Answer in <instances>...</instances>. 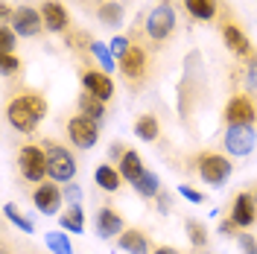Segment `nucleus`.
<instances>
[{"instance_id": "1", "label": "nucleus", "mask_w": 257, "mask_h": 254, "mask_svg": "<svg viewBox=\"0 0 257 254\" xmlns=\"http://www.w3.org/2000/svg\"><path fill=\"white\" fill-rule=\"evenodd\" d=\"M44 114H47V102L35 94L15 96V99L9 102V108H6V117H9V123H12L18 132H32Z\"/></svg>"}, {"instance_id": "2", "label": "nucleus", "mask_w": 257, "mask_h": 254, "mask_svg": "<svg viewBox=\"0 0 257 254\" xmlns=\"http://www.w3.org/2000/svg\"><path fill=\"white\" fill-rule=\"evenodd\" d=\"M47 173L53 181H70L73 175H76V161H73V155L67 152V149H62V146H50L47 149Z\"/></svg>"}, {"instance_id": "3", "label": "nucleus", "mask_w": 257, "mask_h": 254, "mask_svg": "<svg viewBox=\"0 0 257 254\" xmlns=\"http://www.w3.org/2000/svg\"><path fill=\"white\" fill-rule=\"evenodd\" d=\"M18 161H21L24 178H30V181H44V175H50L47 173V155L38 146H24Z\"/></svg>"}, {"instance_id": "4", "label": "nucleus", "mask_w": 257, "mask_h": 254, "mask_svg": "<svg viewBox=\"0 0 257 254\" xmlns=\"http://www.w3.org/2000/svg\"><path fill=\"white\" fill-rule=\"evenodd\" d=\"M257 146V135L251 126H228L225 132V149L231 155H251Z\"/></svg>"}, {"instance_id": "5", "label": "nucleus", "mask_w": 257, "mask_h": 254, "mask_svg": "<svg viewBox=\"0 0 257 254\" xmlns=\"http://www.w3.org/2000/svg\"><path fill=\"white\" fill-rule=\"evenodd\" d=\"M199 175L213 187H222L231 175V161L222 158V155H202L199 158Z\"/></svg>"}, {"instance_id": "6", "label": "nucleus", "mask_w": 257, "mask_h": 254, "mask_svg": "<svg viewBox=\"0 0 257 254\" xmlns=\"http://www.w3.org/2000/svg\"><path fill=\"white\" fill-rule=\"evenodd\" d=\"M173 27H176V15H173V9H170L167 3L155 6V9H152V15H149V21H146V32H149L155 41L167 38V35L173 32Z\"/></svg>"}, {"instance_id": "7", "label": "nucleus", "mask_w": 257, "mask_h": 254, "mask_svg": "<svg viewBox=\"0 0 257 254\" xmlns=\"http://www.w3.org/2000/svg\"><path fill=\"white\" fill-rule=\"evenodd\" d=\"M67 135H70V141L76 143L79 149H91V146H96V138H99L96 123L94 120H88V117H73V120L67 123Z\"/></svg>"}, {"instance_id": "8", "label": "nucleus", "mask_w": 257, "mask_h": 254, "mask_svg": "<svg viewBox=\"0 0 257 254\" xmlns=\"http://www.w3.org/2000/svg\"><path fill=\"white\" fill-rule=\"evenodd\" d=\"M12 24H15V32L21 35V38H32V35L41 32L44 18H41V12H35V9H30V6H18Z\"/></svg>"}, {"instance_id": "9", "label": "nucleus", "mask_w": 257, "mask_h": 254, "mask_svg": "<svg viewBox=\"0 0 257 254\" xmlns=\"http://www.w3.org/2000/svg\"><path fill=\"white\" fill-rule=\"evenodd\" d=\"M225 120H228V126H248V123L254 120V105H251V99L234 96V99L225 105Z\"/></svg>"}, {"instance_id": "10", "label": "nucleus", "mask_w": 257, "mask_h": 254, "mask_svg": "<svg viewBox=\"0 0 257 254\" xmlns=\"http://www.w3.org/2000/svg\"><path fill=\"white\" fill-rule=\"evenodd\" d=\"M32 199H35V207H38L44 216H56L59 207H62V190H59L56 184H41Z\"/></svg>"}, {"instance_id": "11", "label": "nucleus", "mask_w": 257, "mask_h": 254, "mask_svg": "<svg viewBox=\"0 0 257 254\" xmlns=\"http://www.w3.org/2000/svg\"><path fill=\"white\" fill-rule=\"evenodd\" d=\"M82 85H85V91H88V94H94L96 99H102V102L114 96V85H111V79H108L105 73L88 70V73L82 76Z\"/></svg>"}, {"instance_id": "12", "label": "nucleus", "mask_w": 257, "mask_h": 254, "mask_svg": "<svg viewBox=\"0 0 257 254\" xmlns=\"http://www.w3.org/2000/svg\"><path fill=\"white\" fill-rule=\"evenodd\" d=\"M254 196H248V193H240L237 196V202H234V210H231V219L240 225V228H248V225H254Z\"/></svg>"}, {"instance_id": "13", "label": "nucleus", "mask_w": 257, "mask_h": 254, "mask_svg": "<svg viewBox=\"0 0 257 254\" xmlns=\"http://www.w3.org/2000/svg\"><path fill=\"white\" fill-rule=\"evenodd\" d=\"M144 67H146V56L141 47H128V53L120 59V70L126 79H141L144 76Z\"/></svg>"}, {"instance_id": "14", "label": "nucleus", "mask_w": 257, "mask_h": 254, "mask_svg": "<svg viewBox=\"0 0 257 254\" xmlns=\"http://www.w3.org/2000/svg\"><path fill=\"white\" fill-rule=\"evenodd\" d=\"M96 234L102 239H111L114 234H123V219H120L114 210L102 207V210L96 213Z\"/></svg>"}, {"instance_id": "15", "label": "nucleus", "mask_w": 257, "mask_h": 254, "mask_svg": "<svg viewBox=\"0 0 257 254\" xmlns=\"http://www.w3.org/2000/svg\"><path fill=\"white\" fill-rule=\"evenodd\" d=\"M41 18H44V27H47L50 32H62L64 27H67V12H64V6H59V3H44V9H41Z\"/></svg>"}, {"instance_id": "16", "label": "nucleus", "mask_w": 257, "mask_h": 254, "mask_svg": "<svg viewBox=\"0 0 257 254\" xmlns=\"http://www.w3.org/2000/svg\"><path fill=\"white\" fill-rule=\"evenodd\" d=\"M144 173H146V170H144V161H141V155H138V152H126V155L120 158V175H123V178H128L132 184H135V181H138Z\"/></svg>"}, {"instance_id": "17", "label": "nucleus", "mask_w": 257, "mask_h": 254, "mask_svg": "<svg viewBox=\"0 0 257 254\" xmlns=\"http://www.w3.org/2000/svg\"><path fill=\"white\" fill-rule=\"evenodd\" d=\"M120 248L128 254H149V242L141 231H123L120 234Z\"/></svg>"}, {"instance_id": "18", "label": "nucleus", "mask_w": 257, "mask_h": 254, "mask_svg": "<svg viewBox=\"0 0 257 254\" xmlns=\"http://www.w3.org/2000/svg\"><path fill=\"white\" fill-rule=\"evenodd\" d=\"M59 222H62L64 231H73V234H82L85 231V213H82L79 205H70L64 210L62 216H59Z\"/></svg>"}, {"instance_id": "19", "label": "nucleus", "mask_w": 257, "mask_h": 254, "mask_svg": "<svg viewBox=\"0 0 257 254\" xmlns=\"http://www.w3.org/2000/svg\"><path fill=\"white\" fill-rule=\"evenodd\" d=\"M222 35H225V44L234 50L237 56H248V53H251V47H248V38H245L237 27H231V24H228V27L222 30Z\"/></svg>"}, {"instance_id": "20", "label": "nucleus", "mask_w": 257, "mask_h": 254, "mask_svg": "<svg viewBox=\"0 0 257 254\" xmlns=\"http://www.w3.org/2000/svg\"><path fill=\"white\" fill-rule=\"evenodd\" d=\"M94 181H96V184H99L105 193H114L117 187H120V173H117L114 167H108V164H102V167H96Z\"/></svg>"}, {"instance_id": "21", "label": "nucleus", "mask_w": 257, "mask_h": 254, "mask_svg": "<svg viewBox=\"0 0 257 254\" xmlns=\"http://www.w3.org/2000/svg\"><path fill=\"white\" fill-rule=\"evenodd\" d=\"M79 108H82V114L88 117V120H99L102 114H105V105H102V99H96L94 94H85L79 96Z\"/></svg>"}, {"instance_id": "22", "label": "nucleus", "mask_w": 257, "mask_h": 254, "mask_svg": "<svg viewBox=\"0 0 257 254\" xmlns=\"http://www.w3.org/2000/svg\"><path fill=\"white\" fill-rule=\"evenodd\" d=\"M184 6H187V12L193 18H199V21H210L213 12H216V3L213 0H184Z\"/></svg>"}, {"instance_id": "23", "label": "nucleus", "mask_w": 257, "mask_h": 254, "mask_svg": "<svg viewBox=\"0 0 257 254\" xmlns=\"http://www.w3.org/2000/svg\"><path fill=\"white\" fill-rule=\"evenodd\" d=\"M135 135H138L141 141H155V138H158V120H155L152 114H144V117L135 123Z\"/></svg>"}, {"instance_id": "24", "label": "nucleus", "mask_w": 257, "mask_h": 254, "mask_svg": "<svg viewBox=\"0 0 257 254\" xmlns=\"http://www.w3.org/2000/svg\"><path fill=\"white\" fill-rule=\"evenodd\" d=\"M158 175L155 173H144L141 175V178H138V181H135V190L141 193V196H144V199H152V196H158Z\"/></svg>"}, {"instance_id": "25", "label": "nucleus", "mask_w": 257, "mask_h": 254, "mask_svg": "<svg viewBox=\"0 0 257 254\" xmlns=\"http://www.w3.org/2000/svg\"><path fill=\"white\" fill-rule=\"evenodd\" d=\"M44 242H47V248H50L53 254H73L70 239L64 237V234H59V231H50L47 237H44Z\"/></svg>"}, {"instance_id": "26", "label": "nucleus", "mask_w": 257, "mask_h": 254, "mask_svg": "<svg viewBox=\"0 0 257 254\" xmlns=\"http://www.w3.org/2000/svg\"><path fill=\"white\" fill-rule=\"evenodd\" d=\"M99 21L108 24V27H117L123 21V6L120 3H102L99 6Z\"/></svg>"}, {"instance_id": "27", "label": "nucleus", "mask_w": 257, "mask_h": 254, "mask_svg": "<svg viewBox=\"0 0 257 254\" xmlns=\"http://www.w3.org/2000/svg\"><path fill=\"white\" fill-rule=\"evenodd\" d=\"M3 213H6V219H9L12 225H18L24 234H32V231H35V225H32L27 216H21V213L15 210V205H3Z\"/></svg>"}, {"instance_id": "28", "label": "nucleus", "mask_w": 257, "mask_h": 254, "mask_svg": "<svg viewBox=\"0 0 257 254\" xmlns=\"http://www.w3.org/2000/svg\"><path fill=\"white\" fill-rule=\"evenodd\" d=\"M187 234H190V242L196 245V248H202V245L208 242L205 225H202V222H196V219H190V222H187Z\"/></svg>"}, {"instance_id": "29", "label": "nucleus", "mask_w": 257, "mask_h": 254, "mask_svg": "<svg viewBox=\"0 0 257 254\" xmlns=\"http://www.w3.org/2000/svg\"><path fill=\"white\" fill-rule=\"evenodd\" d=\"M91 53L99 59V64H102L105 70H114V59H111V53H108L105 44H91Z\"/></svg>"}, {"instance_id": "30", "label": "nucleus", "mask_w": 257, "mask_h": 254, "mask_svg": "<svg viewBox=\"0 0 257 254\" xmlns=\"http://www.w3.org/2000/svg\"><path fill=\"white\" fill-rule=\"evenodd\" d=\"M12 47H15V32L3 24L0 27V50H3V56H12Z\"/></svg>"}, {"instance_id": "31", "label": "nucleus", "mask_w": 257, "mask_h": 254, "mask_svg": "<svg viewBox=\"0 0 257 254\" xmlns=\"http://www.w3.org/2000/svg\"><path fill=\"white\" fill-rule=\"evenodd\" d=\"M240 254H257V239L251 234H242L240 237Z\"/></svg>"}, {"instance_id": "32", "label": "nucleus", "mask_w": 257, "mask_h": 254, "mask_svg": "<svg viewBox=\"0 0 257 254\" xmlns=\"http://www.w3.org/2000/svg\"><path fill=\"white\" fill-rule=\"evenodd\" d=\"M111 53L117 56V59H123V56L128 53V41H126V38H120V35H117V38L111 41Z\"/></svg>"}, {"instance_id": "33", "label": "nucleus", "mask_w": 257, "mask_h": 254, "mask_svg": "<svg viewBox=\"0 0 257 254\" xmlns=\"http://www.w3.org/2000/svg\"><path fill=\"white\" fill-rule=\"evenodd\" d=\"M178 193H181L187 202H193V205H199V202H202V193L193 190V187H187V184H181V187H178Z\"/></svg>"}, {"instance_id": "34", "label": "nucleus", "mask_w": 257, "mask_h": 254, "mask_svg": "<svg viewBox=\"0 0 257 254\" xmlns=\"http://www.w3.org/2000/svg\"><path fill=\"white\" fill-rule=\"evenodd\" d=\"M64 196H67V199H70L73 205H79V199H82V190L76 187V184H67V187H64Z\"/></svg>"}, {"instance_id": "35", "label": "nucleus", "mask_w": 257, "mask_h": 254, "mask_svg": "<svg viewBox=\"0 0 257 254\" xmlns=\"http://www.w3.org/2000/svg\"><path fill=\"white\" fill-rule=\"evenodd\" d=\"M18 67H21V62L15 56H3V73H15Z\"/></svg>"}, {"instance_id": "36", "label": "nucleus", "mask_w": 257, "mask_h": 254, "mask_svg": "<svg viewBox=\"0 0 257 254\" xmlns=\"http://www.w3.org/2000/svg\"><path fill=\"white\" fill-rule=\"evenodd\" d=\"M237 228H240V225L234 222V219H225V222H219V234H222V237H228V234H234Z\"/></svg>"}, {"instance_id": "37", "label": "nucleus", "mask_w": 257, "mask_h": 254, "mask_svg": "<svg viewBox=\"0 0 257 254\" xmlns=\"http://www.w3.org/2000/svg\"><path fill=\"white\" fill-rule=\"evenodd\" d=\"M248 82L257 85V62H251V67H248Z\"/></svg>"}, {"instance_id": "38", "label": "nucleus", "mask_w": 257, "mask_h": 254, "mask_svg": "<svg viewBox=\"0 0 257 254\" xmlns=\"http://www.w3.org/2000/svg\"><path fill=\"white\" fill-rule=\"evenodd\" d=\"M155 254H178V251H176V248H170V245H164V248H158Z\"/></svg>"}, {"instance_id": "39", "label": "nucleus", "mask_w": 257, "mask_h": 254, "mask_svg": "<svg viewBox=\"0 0 257 254\" xmlns=\"http://www.w3.org/2000/svg\"><path fill=\"white\" fill-rule=\"evenodd\" d=\"M254 202H257V190H254Z\"/></svg>"}]
</instances>
